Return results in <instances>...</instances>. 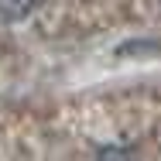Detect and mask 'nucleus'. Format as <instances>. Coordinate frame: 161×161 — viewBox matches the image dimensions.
Wrapping results in <instances>:
<instances>
[{
    "instance_id": "1",
    "label": "nucleus",
    "mask_w": 161,
    "mask_h": 161,
    "mask_svg": "<svg viewBox=\"0 0 161 161\" xmlns=\"http://www.w3.org/2000/svg\"><path fill=\"white\" fill-rule=\"evenodd\" d=\"M38 3H41V0H0V21H3V24L24 21Z\"/></svg>"
},
{
    "instance_id": "2",
    "label": "nucleus",
    "mask_w": 161,
    "mask_h": 161,
    "mask_svg": "<svg viewBox=\"0 0 161 161\" xmlns=\"http://www.w3.org/2000/svg\"><path fill=\"white\" fill-rule=\"evenodd\" d=\"M93 161H141V154L130 144H99Z\"/></svg>"
}]
</instances>
